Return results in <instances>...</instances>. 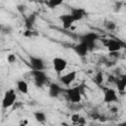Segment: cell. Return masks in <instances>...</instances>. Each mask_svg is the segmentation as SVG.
I'll return each instance as SVG.
<instances>
[{
	"label": "cell",
	"mask_w": 126,
	"mask_h": 126,
	"mask_svg": "<svg viewBox=\"0 0 126 126\" xmlns=\"http://www.w3.org/2000/svg\"><path fill=\"white\" fill-rule=\"evenodd\" d=\"M34 20H35V16L34 15H31L27 20H26V27L28 30H31L33 23H34Z\"/></svg>",
	"instance_id": "obj_16"
},
{
	"label": "cell",
	"mask_w": 126,
	"mask_h": 126,
	"mask_svg": "<svg viewBox=\"0 0 126 126\" xmlns=\"http://www.w3.org/2000/svg\"><path fill=\"white\" fill-rule=\"evenodd\" d=\"M70 15L73 17L74 21L77 22V21H80L82 20L85 15H86V12L84 9L82 8H72L71 9V12H70Z\"/></svg>",
	"instance_id": "obj_12"
},
{
	"label": "cell",
	"mask_w": 126,
	"mask_h": 126,
	"mask_svg": "<svg viewBox=\"0 0 126 126\" xmlns=\"http://www.w3.org/2000/svg\"><path fill=\"white\" fill-rule=\"evenodd\" d=\"M7 60H8V62L9 63H14L15 61H16V56L14 55V54H8V56H7Z\"/></svg>",
	"instance_id": "obj_22"
},
{
	"label": "cell",
	"mask_w": 126,
	"mask_h": 126,
	"mask_svg": "<svg viewBox=\"0 0 126 126\" xmlns=\"http://www.w3.org/2000/svg\"><path fill=\"white\" fill-rule=\"evenodd\" d=\"M17 89L19 90L20 93L24 94H27L29 93V86H28V83L24 80H20L17 82Z\"/></svg>",
	"instance_id": "obj_14"
},
{
	"label": "cell",
	"mask_w": 126,
	"mask_h": 126,
	"mask_svg": "<svg viewBox=\"0 0 126 126\" xmlns=\"http://www.w3.org/2000/svg\"><path fill=\"white\" fill-rule=\"evenodd\" d=\"M115 77L114 76H112V75H109L108 77H107V82L108 83H115Z\"/></svg>",
	"instance_id": "obj_23"
},
{
	"label": "cell",
	"mask_w": 126,
	"mask_h": 126,
	"mask_svg": "<svg viewBox=\"0 0 126 126\" xmlns=\"http://www.w3.org/2000/svg\"><path fill=\"white\" fill-rule=\"evenodd\" d=\"M98 38H99V36H98V34L95 33V32H88V33H85L84 35H82V36L80 37L81 41H82V42H85V43L88 45V47H89L90 50H93V49L94 48V46H95L94 42H95Z\"/></svg>",
	"instance_id": "obj_2"
},
{
	"label": "cell",
	"mask_w": 126,
	"mask_h": 126,
	"mask_svg": "<svg viewBox=\"0 0 126 126\" xmlns=\"http://www.w3.org/2000/svg\"><path fill=\"white\" fill-rule=\"evenodd\" d=\"M30 62H31V66L32 67L33 71H43L44 62L41 58L35 57V56H31L30 57Z\"/></svg>",
	"instance_id": "obj_7"
},
{
	"label": "cell",
	"mask_w": 126,
	"mask_h": 126,
	"mask_svg": "<svg viewBox=\"0 0 126 126\" xmlns=\"http://www.w3.org/2000/svg\"><path fill=\"white\" fill-rule=\"evenodd\" d=\"M52 65L54 70L56 71L57 74H60L62 71H64L67 67V61L61 57H55L52 60Z\"/></svg>",
	"instance_id": "obj_4"
},
{
	"label": "cell",
	"mask_w": 126,
	"mask_h": 126,
	"mask_svg": "<svg viewBox=\"0 0 126 126\" xmlns=\"http://www.w3.org/2000/svg\"><path fill=\"white\" fill-rule=\"evenodd\" d=\"M77 126H85V124H78Z\"/></svg>",
	"instance_id": "obj_28"
},
{
	"label": "cell",
	"mask_w": 126,
	"mask_h": 126,
	"mask_svg": "<svg viewBox=\"0 0 126 126\" xmlns=\"http://www.w3.org/2000/svg\"><path fill=\"white\" fill-rule=\"evenodd\" d=\"M24 35L25 36H32V32L31 30H28V31H26V32L24 33Z\"/></svg>",
	"instance_id": "obj_25"
},
{
	"label": "cell",
	"mask_w": 126,
	"mask_h": 126,
	"mask_svg": "<svg viewBox=\"0 0 126 126\" xmlns=\"http://www.w3.org/2000/svg\"><path fill=\"white\" fill-rule=\"evenodd\" d=\"M105 45H106V47H107V49H108V51L110 53H115V52L119 51L123 47V44H122L121 41H119L117 39H113V38L108 39L106 41Z\"/></svg>",
	"instance_id": "obj_5"
},
{
	"label": "cell",
	"mask_w": 126,
	"mask_h": 126,
	"mask_svg": "<svg viewBox=\"0 0 126 126\" xmlns=\"http://www.w3.org/2000/svg\"><path fill=\"white\" fill-rule=\"evenodd\" d=\"M110 111L113 112V113H115V112H117V108H116V107H112V108L110 109Z\"/></svg>",
	"instance_id": "obj_26"
},
{
	"label": "cell",
	"mask_w": 126,
	"mask_h": 126,
	"mask_svg": "<svg viewBox=\"0 0 126 126\" xmlns=\"http://www.w3.org/2000/svg\"><path fill=\"white\" fill-rule=\"evenodd\" d=\"M46 4H47L50 8H55L56 6L61 5V4H62V2H61V1H54V0H51V1L46 2Z\"/></svg>",
	"instance_id": "obj_19"
},
{
	"label": "cell",
	"mask_w": 126,
	"mask_h": 126,
	"mask_svg": "<svg viewBox=\"0 0 126 126\" xmlns=\"http://www.w3.org/2000/svg\"><path fill=\"white\" fill-rule=\"evenodd\" d=\"M117 100H118V97H117L116 92L113 89H106L103 94V101L105 103H110Z\"/></svg>",
	"instance_id": "obj_8"
},
{
	"label": "cell",
	"mask_w": 126,
	"mask_h": 126,
	"mask_svg": "<svg viewBox=\"0 0 126 126\" xmlns=\"http://www.w3.org/2000/svg\"><path fill=\"white\" fill-rule=\"evenodd\" d=\"M66 94L68 95V98L72 102H80L82 99V94H84V85H80L78 87L69 88L66 90Z\"/></svg>",
	"instance_id": "obj_1"
},
{
	"label": "cell",
	"mask_w": 126,
	"mask_h": 126,
	"mask_svg": "<svg viewBox=\"0 0 126 126\" xmlns=\"http://www.w3.org/2000/svg\"><path fill=\"white\" fill-rule=\"evenodd\" d=\"M33 116H34V119L39 122V123H43L45 120H46V117H45V114L41 111H36L33 113Z\"/></svg>",
	"instance_id": "obj_15"
},
{
	"label": "cell",
	"mask_w": 126,
	"mask_h": 126,
	"mask_svg": "<svg viewBox=\"0 0 126 126\" xmlns=\"http://www.w3.org/2000/svg\"><path fill=\"white\" fill-rule=\"evenodd\" d=\"M80 118H81V115L78 114V113H75V114H73V115L71 116V120H72V122H73L74 124H78Z\"/></svg>",
	"instance_id": "obj_20"
},
{
	"label": "cell",
	"mask_w": 126,
	"mask_h": 126,
	"mask_svg": "<svg viewBox=\"0 0 126 126\" xmlns=\"http://www.w3.org/2000/svg\"><path fill=\"white\" fill-rule=\"evenodd\" d=\"M118 126H126V121H125V122H121V123H119Z\"/></svg>",
	"instance_id": "obj_27"
},
{
	"label": "cell",
	"mask_w": 126,
	"mask_h": 126,
	"mask_svg": "<svg viewBox=\"0 0 126 126\" xmlns=\"http://www.w3.org/2000/svg\"><path fill=\"white\" fill-rule=\"evenodd\" d=\"M61 92H62V88H61L59 85H57V84H55V83H51V84L49 85V95H50L51 97H56V96H58Z\"/></svg>",
	"instance_id": "obj_13"
},
{
	"label": "cell",
	"mask_w": 126,
	"mask_h": 126,
	"mask_svg": "<svg viewBox=\"0 0 126 126\" xmlns=\"http://www.w3.org/2000/svg\"><path fill=\"white\" fill-rule=\"evenodd\" d=\"M15 101H16V93L13 89H10L8 90L4 96H3V99H2V107L3 108H8V107H11L15 104Z\"/></svg>",
	"instance_id": "obj_3"
},
{
	"label": "cell",
	"mask_w": 126,
	"mask_h": 126,
	"mask_svg": "<svg viewBox=\"0 0 126 126\" xmlns=\"http://www.w3.org/2000/svg\"><path fill=\"white\" fill-rule=\"evenodd\" d=\"M76 76H77V71H71V72L61 76L60 77V82L65 86H70L75 81Z\"/></svg>",
	"instance_id": "obj_9"
},
{
	"label": "cell",
	"mask_w": 126,
	"mask_h": 126,
	"mask_svg": "<svg viewBox=\"0 0 126 126\" xmlns=\"http://www.w3.org/2000/svg\"><path fill=\"white\" fill-rule=\"evenodd\" d=\"M73 49H74V51L76 52V54L79 55V56H81V57L86 56L87 53L90 51L88 45H87L85 42H82V41H80V43L76 44V45L73 47Z\"/></svg>",
	"instance_id": "obj_10"
},
{
	"label": "cell",
	"mask_w": 126,
	"mask_h": 126,
	"mask_svg": "<svg viewBox=\"0 0 126 126\" xmlns=\"http://www.w3.org/2000/svg\"><path fill=\"white\" fill-rule=\"evenodd\" d=\"M120 80H121V82L126 86V74L121 75V76H120Z\"/></svg>",
	"instance_id": "obj_24"
},
{
	"label": "cell",
	"mask_w": 126,
	"mask_h": 126,
	"mask_svg": "<svg viewBox=\"0 0 126 126\" xmlns=\"http://www.w3.org/2000/svg\"><path fill=\"white\" fill-rule=\"evenodd\" d=\"M94 81L96 82L97 85H100L102 83V81H103V74L101 72H97L95 77H94Z\"/></svg>",
	"instance_id": "obj_18"
},
{
	"label": "cell",
	"mask_w": 126,
	"mask_h": 126,
	"mask_svg": "<svg viewBox=\"0 0 126 126\" xmlns=\"http://www.w3.org/2000/svg\"><path fill=\"white\" fill-rule=\"evenodd\" d=\"M59 19H60V21L62 22L63 28L66 29V30L70 29L71 26L73 25V23L75 22L74 19H73V17H72L70 14H64V15H61V16L59 17Z\"/></svg>",
	"instance_id": "obj_11"
},
{
	"label": "cell",
	"mask_w": 126,
	"mask_h": 126,
	"mask_svg": "<svg viewBox=\"0 0 126 126\" xmlns=\"http://www.w3.org/2000/svg\"><path fill=\"white\" fill-rule=\"evenodd\" d=\"M32 75L34 83L37 87H42L47 81V77L43 71H32Z\"/></svg>",
	"instance_id": "obj_6"
},
{
	"label": "cell",
	"mask_w": 126,
	"mask_h": 126,
	"mask_svg": "<svg viewBox=\"0 0 126 126\" xmlns=\"http://www.w3.org/2000/svg\"><path fill=\"white\" fill-rule=\"evenodd\" d=\"M105 26H106V28H107L108 30H110V31H113V30H115V28H116V26H115V24H114L113 22H107V23L105 24Z\"/></svg>",
	"instance_id": "obj_21"
},
{
	"label": "cell",
	"mask_w": 126,
	"mask_h": 126,
	"mask_svg": "<svg viewBox=\"0 0 126 126\" xmlns=\"http://www.w3.org/2000/svg\"><path fill=\"white\" fill-rule=\"evenodd\" d=\"M115 84H116V87H117V90L119 92H124L125 89H126V86L121 82L120 78H116L115 79Z\"/></svg>",
	"instance_id": "obj_17"
}]
</instances>
